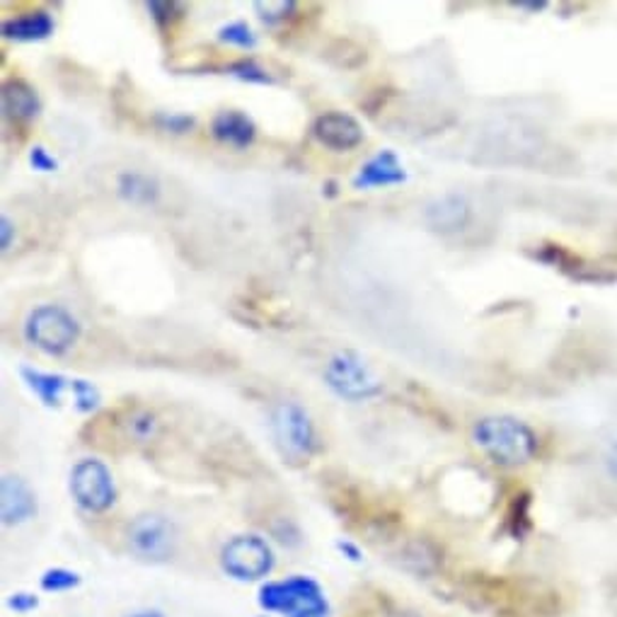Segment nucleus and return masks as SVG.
<instances>
[{
	"instance_id": "1",
	"label": "nucleus",
	"mask_w": 617,
	"mask_h": 617,
	"mask_svg": "<svg viewBox=\"0 0 617 617\" xmlns=\"http://www.w3.org/2000/svg\"><path fill=\"white\" fill-rule=\"evenodd\" d=\"M472 443L502 467L528 465L541 449L537 433L516 417L494 414L482 417L472 426Z\"/></svg>"
},
{
	"instance_id": "2",
	"label": "nucleus",
	"mask_w": 617,
	"mask_h": 617,
	"mask_svg": "<svg viewBox=\"0 0 617 617\" xmlns=\"http://www.w3.org/2000/svg\"><path fill=\"white\" fill-rule=\"evenodd\" d=\"M259 606L267 613L286 617H327L330 603L322 586L310 576H288L281 582H267L259 588Z\"/></svg>"
},
{
	"instance_id": "3",
	"label": "nucleus",
	"mask_w": 617,
	"mask_h": 617,
	"mask_svg": "<svg viewBox=\"0 0 617 617\" xmlns=\"http://www.w3.org/2000/svg\"><path fill=\"white\" fill-rule=\"evenodd\" d=\"M24 339L49 357H63L81 339V322L63 306H37L24 320Z\"/></svg>"
},
{
	"instance_id": "4",
	"label": "nucleus",
	"mask_w": 617,
	"mask_h": 617,
	"mask_svg": "<svg viewBox=\"0 0 617 617\" xmlns=\"http://www.w3.org/2000/svg\"><path fill=\"white\" fill-rule=\"evenodd\" d=\"M271 433L284 457L308 463L318 451V429L304 404L284 400L271 410Z\"/></svg>"
},
{
	"instance_id": "5",
	"label": "nucleus",
	"mask_w": 617,
	"mask_h": 617,
	"mask_svg": "<svg viewBox=\"0 0 617 617\" xmlns=\"http://www.w3.org/2000/svg\"><path fill=\"white\" fill-rule=\"evenodd\" d=\"M325 385L330 388L339 400L347 402H369L383 392V383L371 371L357 351H337L335 357L325 363Z\"/></svg>"
},
{
	"instance_id": "6",
	"label": "nucleus",
	"mask_w": 617,
	"mask_h": 617,
	"mask_svg": "<svg viewBox=\"0 0 617 617\" xmlns=\"http://www.w3.org/2000/svg\"><path fill=\"white\" fill-rule=\"evenodd\" d=\"M277 557L271 545L257 533L235 535L220 549V569L235 582H259L271 574Z\"/></svg>"
},
{
	"instance_id": "7",
	"label": "nucleus",
	"mask_w": 617,
	"mask_h": 617,
	"mask_svg": "<svg viewBox=\"0 0 617 617\" xmlns=\"http://www.w3.org/2000/svg\"><path fill=\"white\" fill-rule=\"evenodd\" d=\"M71 494L88 514H104L116 502L112 470L97 457H83L71 470Z\"/></svg>"
},
{
	"instance_id": "8",
	"label": "nucleus",
	"mask_w": 617,
	"mask_h": 617,
	"mask_svg": "<svg viewBox=\"0 0 617 617\" xmlns=\"http://www.w3.org/2000/svg\"><path fill=\"white\" fill-rule=\"evenodd\" d=\"M131 555L141 562H167L175 555L177 528L163 514H141L128 525L126 533Z\"/></svg>"
},
{
	"instance_id": "9",
	"label": "nucleus",
	"mask_w": 617,
	"mask_h": 617,
	"mask_svg": "<svg viewBox=\"0 0 617 617\" xmlns=\"http://www.w3.org/2000/svg\"><path fill=\"white\" fill-rule=\"evenodd\" d=\"M312 136L330 151H353L363 143V126L357 116L345 112H325L312 124Z\"/></svg>"
},
{
	"instance_id": "10",
	"label": "nucleus",
	"mask_w": 617,
	"mask_h": 617,
	"mask_svg": "<svg viewBox=\"0 0 617 617\" xmlns=\"http://www.w3.org/2000/svg\"><path fill=\"white\" fill-rule=\"evenodd\" d=\"M424 220L433 233L455 235L470 226L472 220V204L465 194L449 192L441 194L424 208Z\"/></svg>"
},
{
	"instance_id": "11",
	"label": "nucleus",
	"mask_w": 617,
	"mask_h": 617,
	"mask_svg": "<svg viewBox=\"0 0 617 617\" xmlns=\"http://www.w3.org/2000/svg\"><path fill=\"white\" fill-rule=\"evenodd\" d=\"M407 182V169L395 151H380L369 157L361 167L357 177H353V187L357 189H385L398 187Z\"/></svg>"
},
{
	"instance_id": "12",
	"label": "nucleus",
	"mask_w": 617,
	"mask_h": 617,
	"mask_svg": "<svg viewBox=\"0 0 617 617\" xmlns=\"http://www.w3.org/2000/svg\"><path fill=\"white\" fill-rule=\"evenodd\" d=\"M0 516L6 525H22L37 516V496L22 477L6 475L0 482Z\"/></svg>"
},
{
	"instance_id": "13",
	"label": "nucleus",
	"mask_w": 617,
	"mask_h": 617,
	"mask_svg": "<svg viewBox=\"0 0 617 617\" xmlns=\"http://www.w3.org/2000/svg\"><path fill=\"white\" fill-rule=\"evenodd\" d=\"M56 30V20L49 10H30L22 12V16L8 18L0 24V32L10 42H44Z\"/></svg>"
},
{
	"instance_id": "14",
	"label": "nucleus",
	"mask_w": 617,
	"mask_h": 617,
	"mask_svg": "<svg viewBox=\"0 0 617 617\" xmlns=\"http://www.w3.org/2000/svg\"><path fill=\"white\" fill-rule=\"evenodd\" d=\"M212 134H214L216 141L226 143V146L245 151V148H249L255 143L257 126L240 110H223V112H218L214 116Z\"/></svg>"
},
{
	"instance_id": "15",
	"label": "nucleus",
	"mask_w": 617,
	"mask_h": 617,
	"mask_svg": "<svg viewBox=\"0 0 617 617\" xmlns=\"http://www.w3.org/2000/svg\"><path fill=\"white\" fill-rule=\"evenodd\" d=\"M39 112H42V100H39L37 90L20 78H12L3 85V114L6 120L18 124L34 122Z\"/></svg>"
},
{
	"instance_id": "16",
	"label": "nucleus",
	"mask_w": 617,
	"mask_h": 617,
	"mask_svg": "<svg viewBox=\"0 0 617 617\" xmlns=\"http://www.w3.org/2000/svg\"><path fill=\"white\" fill-rule=\"evenodd\" d=\"M116 194H120L126 204L153 206L161 199V185H157L153 175L138 173V169H126V173L116 177Z\"/></svg>"
},
{
	"instance_id": "17",
	"label": "nucleus",
	"mask_w": 617,
	"mask_h": 617,
	"mask_svg": "<svg viewBox=\"0 0 617 617\" xmlns=\"http://www.w3.org/2000/svg\"><path fill=\"white\" fill-rule=\"evenodd\" d=\"M24 383L34 392V395L42 400L47 407H59L63 402V395L69 390H73V380H69L61 373H47V371H37L24 366L20 371Z\"/></svg>"
},
{
	"instance_id": "18",
	"label": "nucleus",
	"mask_w": 617,
	"mask_h": 617,
	"mask_svg": "<svg viewBox=\"0 0 617 617\" xmlns=\"http://www.w3.org/2000/svg\"><path fill=\"white\" fill-rule=\"evenodd\" d=\"M124 431L136 443L153 441L157 436V417L148 410H131L124 417Z\"/></svg>"
},
{
	"instance_id": "19",
	"label": "nucleus",
	"mask_w": 617,
	"mask_h": 617,
	"mask_svg": "<svg viewBox=\"0 0 617 617\" xmlns=\"http://www.w3.org/2000/svg\"><path fill=\"white\" fill-rule=\"evenodd\" d=\"M223 71H226L233 78H238V81H243V83H259V85H271L274 83V75L265 69V65H259L255 59L233 61Z\"/></svg>"
},
{
	"instance_id": "20",
	"label": "nucleus",
	"mask_w": 617,
	"mask_h": 617,
	"mask_svg": "<svg viewBox=\"0 0 617 617\" xmlns=\"http://www.w3.org/2000/svg\"><path fill=\"white\" fill-rule=\"evenodd\" d=\"M218 39L223 44L238 47V49H245V51H253L257 47V34L245 20H235V22L223 24V28L218 30Z\"/></svg>"
},
{
	"instance_id": "21",
	"label": "nucleus",
	"mask_w": 617,
	"mask_h": 617,
	"mask_svg": "<svg viewBox=\"0 0 617 617\" xmlns=\"http://www.w3.org/2000/svg\"><path fill=\"white\" fill-rule=\"evenodd\" d=\"M81 574L78 572H71V569H63V567H56V569H49L42 574V588L47 590V594H63V590H73L75 586H81Z\"/></svg>"
},
{
	"instance_id": "22",
	"label": "nucleus",
	"mask_w": 617,
	"mask_h": 617,
	"mask_svg": "<svg viewBox=\"0 0 617 617\" xmlns=\"http://www.w3.org/2000/svg\"><path fill=\"white\" fill-rule=\"evenodd\" d=\"M73 400H75V410L78 412H93L100 407V390L93 385V383H88V380H73Z\"/></svg>"
},
{
	"instance_id": "23",
	"label": "nucleus",
	"mask_w": 617,
	"mask_h": 617,
	"mask_svg": "<svg viewBox=\"0 0 617 617\" xmlns=\"http://www.w3.org/2000/svg\"><path fill=\"white\" fill-rule=\"evenodd\" d=\"M155 124L163 131H167V134H187V131L194 128L196 120L192 114H182V112H157Z\"/></svg>"
},
{
	"instance_id": "24",
	"label": "nucleus",
	"mask_w": 617,
	"mask_h": 617,
	"mask_svg": "<svg viewBox=\"0 0 617 617\" xmlns=\"http://www.w3.org/2000/svg\"><path fill=\"white\" fill-rule=\"evenodd\" d=\"M296 8L298 6L291 3V0H288V3H286V0H279V3H274V0H269V3H255V10L259 12V20L267 22V24L284 22Z\"/></svg>"
},
{
	"instance_id": "25",
	"label": "nucleus",
	"mask_w": 617,
	"mask_h": 617,
	"mask_svg": "<svg viewBox=\"0 0 617 617\" xmlns=\"http://www.w3.org/2000/svg\"><path fill=\"white\" fill-rule=\"evenodd\" d=\"M30 165L37 173H56L59 169V161L44 146H34L30 151Z\"/></svg>"
},
{
	"instance_id": "26",
	"label": "nucleus",
	"mask_w": 617,
	"mask_h": 617,
	"mask_svg": "<svg viewBox=\"0 0 617 617\" xmlns=\"http://www.w3.org/2000/svg\"><path fill=\"white\" fill-rule=\"evenodd\" d=\"M146 8L151 12V18L157 24H161V28H165V24H169L175 18H179V16H175V12H182L179 3H148Z\"/></svg>"
},
{
	"instance_id": "27",
	"label": "nucleus",
	"mask_w": 617,
	"mask_h": 617,
	"mask_svg": "<svg viewBox=\"0 0 617 617\" xmlns=\"http://www.w3.org/2000/svg\"><path fill=\"white\" fill-rule=\"evenodd\" d=\"M8 608L16 610L18 615H28L39 608V598L34 594H28V590H18V594L8 598Z\"/></svg>"
},
{
	"instance_id": "28",
	"label": "nucleus",
	"mask_w": 617,
	"mask_h": 617,
	"mask_svg": "<svg viewBox=\"0 0 617 617\" xmlns=\"http://www.w3.org/2000/svg\"><path fill=\"white\" fill-rule=\"evenodd\" d=\"M12 238H16V223H12L8 216H3L0 218V247H3V253L10 249Z\"/></svg>"
},
{
	"instance_id": "29",
	"label": "nucleus",
	"mask_w": 617,
	"mask_h": 617,
	"mask_svg": "<svg viewBox=\"0 0 617 617\" xmlns=\"http://www.w3.org/2000/svg\"><path fill=\"white\" fill-rule=\"evenodd\" d=\"M337 549L341 555H345L347 559H351V562H361V549L353 545V543H349V541H339L337 543Z\"/></svg>"
},
{
	"instance_id": "30",
	"label": "nucleus",
	"mask_w": 617,
	"mask_h": 617,
	"mask_svg": "<svg viewBox=\"0 0 617 617\" xmlns=\"http://www.w3.org/2000/svg\"><path fill=\"white\" fill-rule=\"evenodd\" d=\"M126 617H165L163 610H155V608H146V610H136V613H131Z\"/></svg>"
},
{
	"instance_id": "31",
	"label": "nucleus",
	"mask_w": 617,
	"mask_h": 617,
	"mask_svg": "<svg viewBox=\"0 0 617 617\" xmlns=\"http://www.w3.org/2000/svg\"><path fill=\"white\" fill-rule=\"evenodd\" d=\"M608 470H610V475L617 480V445H613V449H610V455H608Z\"/></svg>"
},
{
	"instance_id": "32",
	"label": "nucleus",
	"mask_w": 617,
	"mask_h": 617,
	"mask_svg": "<svg viewBox=\"0 0 617 617\" xmlns=\"http://www.w3.org/2000/svg\"><path fill=\"white\" fill-rule=\"evenodd\" d=\"M392 617H422L419 613H398V615H392Z\"/></svg>"
},
{
	"instance_id": "33",
	"label": "nucleus",
	"mask_w": 617,
	"mask_h": 617,
	"mask_svg": "<svg viewBox=\"0 0 617 617\" xmlns=\"http://www.w3.org/2000/svg\"><path fill=\"white\" fill-rule=\"evenodd\" d=\"M261 617H267V615H261Z\"/></svg>"
}]
</instances>
